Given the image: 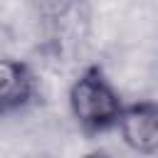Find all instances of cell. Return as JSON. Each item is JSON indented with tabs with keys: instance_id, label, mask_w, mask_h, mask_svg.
<instances>
[{
	"instance_id": "obj_1",
	"label": "cell",
	"mask_w": 158,
	"mask_h": 158,
	"mask_svg": "<svg viewBox=\"0 0 158 158\" xmlns=\"http://www.w3.org/2000/svg\"><path fill=\"white\" fill-rule=\"evenodd\" d=\"M67 101H69V114H72L74 123L86 136H99V133L114 131L118 123V116L123 111L121 91L109 79L106 69L96 62L86 64L74 77V81L69 84V91H67Z\"/></svg>"
},
{
	"instance_id": "obj_2",
	"label": "cell",
	"mask_w": 158,
	"mask_h": 158,
	"mask_svg": "<svg viewBox=\"0 0 158 158\" xmlns=\"http://www.w3.org/2000/svg\"><path fill=\"white\" fill-rule=\"evenodd\" d=\"M116 128L121 133L123 146L136 156L153 158L158 153V104L153 99L123 104Z\"/></svg>"
},
{
	"instance_id": "obj_3",
	"label": "cell",
	"mask_w": 158,
	"mask_h": 158,
	"mask_svg": "<svg viewBox=\"0 0 158 158\" xmlns=\"http://www.w3.org/2000/svg\"><path fill=\"white\" fill-rule=\"evenodd\" d=\"M37 96L35 69L15 57H0V116L27 109Z\"/></svg>"
},
{
	"instance_id": "obj_4",
	"label": "cell",
	"mask_w": 158,
	"mask_h": 158,
	"mask_svg": "<svg viewBox=\"0 0 158 158\" xmlns=\"http://www.w3.org/2000/svg\"><path fill=\"white\" fill-rule=\"evenodd\" d=\"M84 158H111V153L104 151V148H94V151H89Z\"/></svg>"
}]
</instances>
